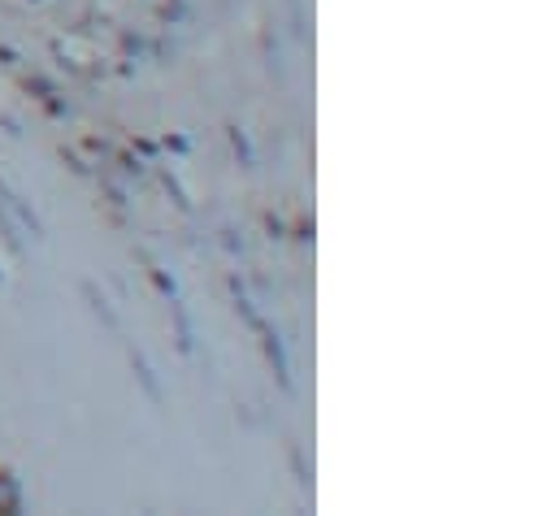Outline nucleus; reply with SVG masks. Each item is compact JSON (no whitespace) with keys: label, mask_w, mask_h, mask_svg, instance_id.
<instances>
[{"label":"nucleus","mask_w":560,"mask_h":516,"mask_svg":"<svg viewBox=\"0 0 560 516\" xmlns=\"http://www.w3.org/2000/svg\"><path fill=\"white\" fill-rule=\"evenodd\" d=\"M18 508H22L18 482H13V473H0V513H18Z\"/></svg>","instance_id":"nucleus-1"},{"label":"nucleus","mask_w":560,"mask_h":516,"mask_svg":"<svg viewBox=\"0 0 560 516\" xmlns=\"http://www.w3.org/2000/svg\"><path fill=\"white\" fill-rule=\"evenodd\" d=\"M131 365H136V378H140V387L148 390V399H152V403H161V387H156V378H152V370L143 365V356H131Z\"/></svg>","instance_id":"nucleus-2"},{"label":"nucleus","mask_w":560,"mask_h":516,"mask_svg":"<svg viewBox=\"0 0 560 516\" xmlns=\"http://www.w3.org/2000/svg\"><path fill=\"white\" fill-rule=\"evenodd\" d=\"M83 295H88V304H92V308H96V317H101V321H105V326H109V330H118V317H114V313H109V304H105V300H101V295H96V286H92V282H88V286H83Z\"/></svg>","instance_id":"nucleus-3"},{"label":"nucleus","mask_w":560,"mask_h":516,"mask_svg":"<svg viewBox=\"0 0 560 516\" xmlns=\"http://www.w3.org/2000/svg\"><path fill=\"white\" fill-rule=\"evenodd\" d=\"M174 326H178V348L183 352H191V326H187V317H183V308L174 304Z\"/></svg>","instance_id":"nucleus-4"},{"label":"nucleus","mask_w":560,"mask_h":516,"mask_svg":"<svg viewBox=\"0 0 560 516\" xmlns=\"http://www.w3.org/2000/svg\"><path fill=\"white\" fill-rule=\"evenodd\" d=\"M266 352H270V361H275V374H279V383L287 387V361H282V348L275 339H266Z\"/></svg>","instance_id":"nucleus-5"}]
</instances>
